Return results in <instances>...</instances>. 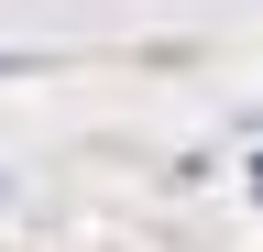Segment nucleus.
Listing matches in <instances>:
<instances>
[{
	"label": "nucleus",
	"mask_w": 263,
	"mask_h": 252,
	"mask_svg": "<svg viewBox=\"0 0 263 252\" xmlns=\"http://www.w3.org/2000/svg\"><path fill=\"white\" fill-rule=\"evenodd\" d=\"M252 186H263V165H252Z\"/></svg>",
	"instance_id": "1"
}]
</instances>
